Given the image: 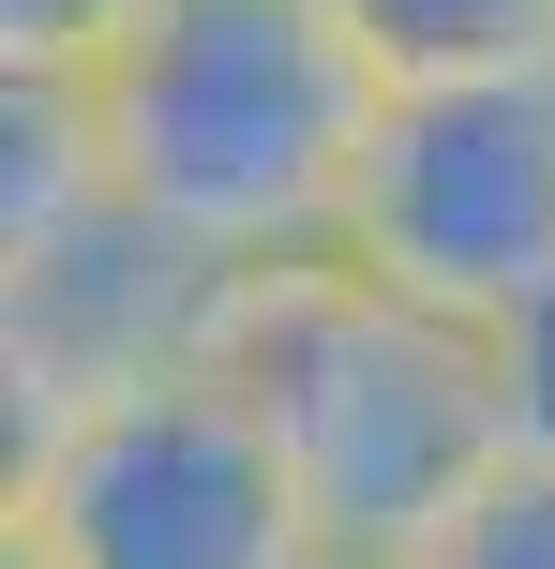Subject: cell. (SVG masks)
I'll return each mask as SVG.
<instances>
[{"label": "cell", "instance_id": "7", "mask_svg": "<svg viewBox=\"0 0 555 569\" xmlns=\"http://www.w3.org/2000/svg\"><path fill=\"white\" fill-rule=\"evenodd\" d=\"M150 0H0V76H90Z\"/></svg>", "mask_w": 555, "mask_h": 569}, {"label": "cell", "instance_id": "2", "mask_svg": "<svg viewBox=\"0 0 555 569\" xmlns=\"http://www.w3.org/2000/svg\"><path fill=\"white\" fill-rule=\"evenodd\" d=\"M210 360L286 435L300 510L346 555H420L480 480L511 465V375L496 330L376 284L360 256H270L210 284Z\"/></svg>", "mask_w": 555, "mask_h": 569}, {"label": "cell", "instance_id": "4", "mask_svg": "<svg viewBox=\"0 0 555 569\" xmlns=\"http://www.w3.org/2000/svg\"><path fill=\"white\" fill-rule=\"evenodd\" d=\"M330 256H360L376 284L466 315V330H511L555 284V60L390 90Z\"/></svg>", "mask_w": 555, "mask_h": 569}, {"label": "cell", "instance_id": "3", "mask_svg": "<svg viewBox=\"0 0 555 569\" xmlns=\"http://www.w3.org/2000/svg\"><path fill=\"white\" fill-rule=\"evenodd\" d=\"M300 555H316L300 465L210 345L16 420L0 569H300Z\"/></svg>", "mask_w": 555, "mask_h": 569}, {"label": "cell", "instance_id": "1", "mask_svg": "<svg viewBox=\"0 0 555 569\" xmlns=\"http://www.w3.org/2000/svg\"><path fill=\"white\" fill-rule=\"evenodd\" d=\"M76 90L106 136V196L166 226L196 270L330 256L360 136L390 106V76L316 0H150Z\"/></svg>", "mask_w": 555, "mask_h": 569}, {"label": "cell", "instance_id": "9", "mask_svg": "<svg viewBox=\"0 0 555 569\" xmlns=\"http://www.w3.org/2000/svg\"><path fill=\"white\" fill-rule=\"evenodd\" d=\"M300 569H406V555H346V540H316V555H300Z\"/></svg>", "mask_w": 555, "mask_h": 569}, {"label": "cell", "instance_id": "6", "mask_svg": "<svg viewBox=\"0 0 555 569\" xmlns=\"http://www.w3.org/2000/svg\"><path fill=\"white\" fill-rule=\"evenodd\" d=\"M406 569H555V465L511 450V465H496V480H480V495H466V510H450Z\"/></svg>", "mask_w": 555, "mask_h": 569}, {"label": "cell", "instance_id": "8", "mask_svg": "<svg viewBox=\"0 0 555 569\" xmlns=\"http://www.w3.org/2000/svg\"><path fill=\"white\" fill-rule=\"evenodd\" d=\"M496 375H511V450H526V465H555V284L496 330Z\"/></svg>", "mask_w": 555, "mask_h": 569}, {"label": "cell", "instance_id": "5", "mask_svg": "<svg viewBox=\"0 0 555 569\" xmlns=\"http://www.w3.org/2000/svg\"><path fill=\"white\" fill-rule=\"evenodd\" d=\"M390 90L420 76H511V60H555V0H316Z\"/></svg>", "mask_w": 555, "mask_h": 569}]
</instances>
